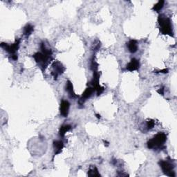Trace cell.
I'll use <instances>...</instances> for the list:
<instances>
[{"label": "cell", "mask_w": 177, "mask_h": 177, "mask_svg": "<svg viewBox=\"0 0 177 177\" xmlns=\"http://www.w3.org/2000/svg\"><path fill=\"white\" fill-rule=\"evenodd\" d=\"M53 145L55 149V156L60 154L62 149H63L64 147V143L62 142V140H55V141H53Z\"/></svg>", "instance_id": "obj_12"}, {"label": "cell", "mask_w": 177, "mask_h": 177, "mask_svg": "<svg viewBox=\"0 0 177 177\" xmlns=\"http://www.w3.org/2000/svg\"><path fill=\"white\" fill-rule=\"evenodd\" d=\"M19 44H20V40L18 39V40H15V43L12 44H8L7 43H4V42H2L1 44V47L4 48L6 51H7L8 53L11 54V56H13V55H17L16 53H17V51L19 49Z\"/></svg>", "instance_id": "obj_5"}, {"label": "cell", "mask_w": 177, "mask_h": 177, "mask_svg": "<svg viewBox=\"0 0 177 177\" xmlns=\"http://www.w3.org/2000/svg\"><path fill=\"white\" fill-rule=\"evenodd\" d=\"M66 91L68 94V96L71 98H78V96L75 94L74 89H73V84L71 83V82L70 80H67V84H66Z\"/></svg>", "instance_id": "obj_11"}, {"label": "cell", "mask_w": 177, "mask_h": 177, "mask_svg": "<svg viewBox=\"0 0 177 177\" xmlns=\"http://www.w3.org/2000/svg\"><path fill=\"white\" fill-rule=\"evenodd\" d=\"M40 48L42 52H37V53H35L33 55V57L35 62L39 65V67L41 68L42 71H44L52 60V54H53V53H52L51 49L46 48L43 42L41 43Z\"/></svg>", "instance_id": "obj_1"}, {"label": "cell", "mask_w": 177, "mask_h": 177, "mask_svg": "<svg viewBox=\"0 0 177 177\" xmlns=\"http://www.w3.org/2000/svg\"><path fill=\"white\" fill-rule=\"evenodd\" d=\"M52 68H53V71L51 72V75H53L55 80H57L58 75L63 74L65 70H66V68L63 65L58 61H55L53 62V64H52Z\"/></svg>", "instance_id": "obj_7"}, {"label": "cell", "mask_w": 177, "mask_h": 177, "mask_svg": "<svg viewBox=\"0 0 177 177\" xmlns=\"http://www.w3.org/2000/svg\"><path fill=\"white\" fill-rule=\"evenodd\" d=\"M164 4H165V1H163V0H160V1H159L154 6H153L152 9L156 12H159L160 10L163 8Z\"/></svg>", "instance_id": "obj_17"}, {"label": "cell", "mask_w": 177, "mask_h": 177, "mask_svg": "<svg viewBox=\"0 0 177 177\" xmlns=\"http://www.w3.org/2000/svg\"><path fill=\"white\" fill-rule=\"evenodd\" d=\"M103 143H104V145L107 146H107H109V142H107V140H103Z\"/></svg>", "instance_id": "obj_21"}, {"label": "cell", "mask_w": 177, "mask_h": 177, "mask_svg": "<svg viewBox=\"0 0 177 177\" xmlns=\"http://www.w3.org/2000/svg\"><path fill=\"white\" fill-rule=\"evenodd\" d=\"M158 22L160 26V31L163 35L174 36V31L172 24V21L169 18L163 15H159Z\"/></svg>", "instance_id": "obj_2"}, {"label": "cell", "mask_w": 177, "mask_h": 177, "mask_svg": "<svg viewBox=\"0 0 177 177\" xmlns=\"http://www.w3.org/2000/svg\"><path fill=\"white\" fill-rule=\"evenodd\" d=\"M164 91H165V88H164V87H161V88H160L158 91H157V92H158L160 95H161V96H163Z\"/></svg>", "instance_id": "obj_19"}, {"label": "cell", "mask_w": 177, "mask_h": 177, "mask_svg": "<svg viewBox=\"0 0 177 177\" xmlns=\"http://www.w3.org/2000/svg\"><path fill=\"white\" fill-rule=\"evenodd\" d=\"M155 126V121L152 119H149L147 121L146 127L147 130H150L154 128V127Z\"/></svg>", "instance_id": "obj_18"}, {"label": "cell", "mask_w": 177, "mask_h": 177, "mask_svg": "<svg viewBox=\"0 0 177 177\" xmlns=\"http://www.w3.org/2000/svg\"><path fill=\"white\" fill-rule=\"evenodd\" d=\"M34 31V27L33 26H32L31 24H27L24 28V35L27 38H28L30 36L32 33Z\"/></svg>", "instance_id": "obj_15"}, {"label": "cell", "mask_w": 177, "mask_h": 177, "mask_svg": "<svg viewBox=\"0 0 177 177\" xmlns=\"http://www.w3.org/2000/svg\"><path fill=\"white\" fill-rule=\"evenodd\" d=\"M99 79L100 73L97 71H94V78L91 82V84L92 85V87L94 88V90L96 91L98 96H100L104 90V88L103 87H101L99 84Z\"/></svg>", "instance_id": "obj_6"}, {"label": "cell", "mask_w": 177, "mask_h": 177, "mask_svg": "<svg viewBox=\"0 0 177 177\" xmlns=\"http://www.w3.org/2000/svg\"><path fill=\"white\" fill-rule=\"evenodd\" d=\"M96 118H97L98 119H100V118H101V116L100 115V114H96Z\"/></svg>", "instance_id": "obj_22"}, {"label": "cell", "mask_w": 177, "mask_h": 177, "mask_svg": "<svg viewBox=\"0 0 177 177\" xmlns=\"http://www.w3.org/2000/svg\"><path fill=\"white\" fill-rule=\"evenodd\" d=\"M156 73H168V69H166V68H165V69L160 70V71H159V72H156Z\"/></svg>", "instance_id": "obj_20"}, {"label": "cell", "mask_w": 177, "mask_h": 177, "mask_svg": "<svg viewBox=\"0 0 177 177\" xmlns=\"http://www.w3.org/2000/svg\"><path fill=\"white\" fill-rule=\"evenodd\" d=\"M167 140V135L164 132H159L156 135L153 137L147 142V147L150 149H161L164 143Z\"/></svg>", "instance_id": "obj_3"}, {"label": "cell", "mask_w": 177, "mask_h": 177, "mask_svg": "<svg viewBox=\"0 0 177 177\" xmlns=\"http://www.w3.org/2000/svg\"><path fill=\"white\" fill-rule=\"evenodd\" d=\"M71 129V126L69 124H64V125H62L60 127V131H59V134L60 136L62 138H64L65 134L67 132H68V131H70Z\"/></svg>", "instance_id": "obj_14"}, {"label": "cell", "mask_w": 177, "mask_h": 177, "mask_svg": "<svg viewBox=\"0 0 177 177\" xmlns=\"http://www.w3.org/2000/svg\"><path fill=\"white\" fill-rule=\"evenodd\" d=\"M94 91H95V90L92 87L87 88L83 92V95H82V97L79 100L80 105H83V104L85 102V100H87V99L89 98L91 96H92L93 94L94 93Z\"/></svg>", "instance_id": "obj_8"}, {"label": "cell", "mask_w": 177, "mask_h": 177, "mask_svg": "<svg viewBox=\"0 0 177 177\" xmlns=\"http://www.w3.org/2000/svg\"><path fill=\"white\" fill-rule=\"evenodd\" d=\"M127 47L128 48V50L132 53H136L138 50V44H137V41L132 40L129 41L128 43L127 44Z\"/></svg>", "instance_id": "obj_13"}, {"label": "cell", "mask_w": 177, "mask_h": 177, "mask_svg": "<svg viewBox=\"0 0 177 177\" xmlns=\"http://www.w3.org/2000/svg\"><path fill=\"white\" fill-rule=\"evenodd\" d=\"M88 176H98V177H100V173L98 172V170L97 169L96 167H91V168L89 169L88 172Z\"/></svg>", "instance_id": "obj_16"}, {"label": "cell", "mask_w": 177, "mask_h": 177, "mask_svg": "<svg viewBox=\"0 0 177 177\" xmlns=\"http://www.w3.org/2000/svg\"><path fill=\"white\" fill-rule=\"evenodd\" d=\"M159 165L162 169L163 173L169 177H175L176 174L174 172V165L169 162L168 160H160Z\"/></svg>", "instance_id": "obj_4"}, {"label": "cell", "mask_w": 177, "mask_h": 177, "mask_svg": "<svg viewBox=\"0 0 177 177\" xmlns=\"http://www.w3.org/2000/svg\"><path fill=\"white\" fill-rule=\"evenodd\" d=\"M70 109V103L67 100H62L60 107V114L62 116L66 118L68 116Z\"/></svg>", "instance_id": "obj_9"}, {"label": "cell", "mask_w": 177, "mask_h": 177, "mask_svg": "<svg viewBox=\"0 0 177 177\" xmlns=\"http://www.w3.org/2000/svg\"><path fill=\"white\" fill-rule=\"evenodd\" d=\"M140 68V62L135 58H133L131 60L127 65L126 69L129 71H134L139 69Z\"/></svg>", "instance_id": "obj_10"}]
</instances>
